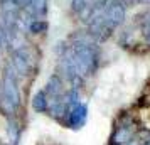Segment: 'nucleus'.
I'll return each instance as SVG.
<instances>
[{"mask_svg": "<svg viewBox=\"0 0 150 145\" xmlns=\"http://www.w3.org/2000/svg\"><path fill=\"white\" fill-rule=\"evenodd\" d=\"M140 130L142 128L138 127V122L133 115H120L110 135V145H127L135 135L140 133Z\"/></svg>", "mask_w": 150, "mask_h": 145, "instance_id": "nucleus-1", "label": "nucleus"}, {"mask_svg": "<svg viewBox=\"0 0 150 145\" xmlns=\"http://www.w3.org/2000/svg\"><path fill=\"white\" fill-rule=\"evenodd\" d=\"M86 120H88V106L83 101H78L76 105L68 108L61 125H64L66 128H71V130H79L84 127Z\"/></svg>", "mask_w": 150, "mask_h": 145, "instance_id": "nucleus-2", "label": "nucleus"}, {"mask_svg": "<svg viewBox=\"0 0 150 145\" xmlns=\"http://www.w3.org/2000/svg\"><path fill=\"white\" fill-rule=\"evenodd\" d=\"M32 108L35 113H47L49 110V98L44 90H39L32 98Z\"/></svg>", "mask_w": 150, "mask_h": 145, "instance_id": "nucleus-3", "label": "nucleus"}, {"mask_svg": "<svg viewBox=\"0 0 150 145\" xmlns=\"http://www.w3.org/2000/svg\"><path fill=\"white\" fill-rule=\"evenodd\" d=\"M29 30H30L34 35L46 34V32H47V22H46V19H34V21H30Z\"/></svg>", "mask_w": 150, "mask_h": 145, "instance_id": "nucleus-4", "label": "nucleus"}, {"mask_svg": "<svg viewBox=\"0 0 150 145\" xmlns=\"http://www.w3.org/2000/svg\"><path fill=\"white\" fill-rule=\"evenodd\" d=\"M143 145H150V133H147V137L143 140Z\"/></svg>", "mask_w": 150, "mask_h": 145, "instance_id": "nucleus-5", "label": "nucleus"}, {"mask_svg": "<svg viewBox=\"0 0 150 145\" xmlns=\"http://www.w3.org/2000/svg\"><path fill=\"white\" fill-rule=\"evenodd\" d=\"M149 105H150V96H149Z\"/></svg>", "mask_w": 150, "mask_h": 145, "instance_id": "nucleus-6", "label": "nucleus"}]
</instances>
